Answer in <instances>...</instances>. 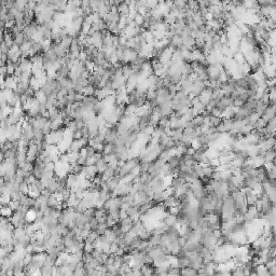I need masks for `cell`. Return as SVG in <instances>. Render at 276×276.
Masks as SVG:
<instances>
[{"label": "cell", "mask_w": 276, "mask_h": 276, "mask_svg": "<svg viewBox=\"0 0 276 276\" xmlns=\"http://www.w3.org/2000/svg\"><path fill=\"white\" fill-rule=\"evenodd\" d=\"M18 188H20V191H21L23 194H28V192H29V185H28L25 180L22 181V182L20 183V187Z\"/></svg>", "instance_id": "3957f363"}, {"label": "cell", "mask_w": 276, "mask_h": 276, "mask_svg": "<svg viewBox=\"0 0 276 276\" xmlns=\"http://www.w3.org/2000/svg\"><path fill=\"white\" fill-rule=\"evenodd\" d=\"M61 114V111L57 108H53V109L49 110V119L52 120V121H54L55 119H56L57 116Z\"/></svg>", "instance_id": "7a4b0ae2"}, {"label": "cell", "mask_w": 276, "mask_h": 276, "mask_svg": "<svg viewBox=\"0 0 276 276\" xmlns=\"http://www.w3.org/2000/svg\"><path fill=\"white\" fill-rule=\"evenodd\" d=\"M119 13L121 16H128L130 15V6L126 5L125 2H121L118 7Z\"/></svg>", "instance_id": "6da1fadb"}, {"label": "cell", "mask_w": 276, "mask_h": 276, "mask_svg": "<svg viewBox=\"0 0 276 276\" xmlns=\"http://www.w3.org/2000/svg\"><path fill=\"white\" fill-rule=\"evenodd\" d=\"M96 161V155H91V156H86L85 157V166H90V165H95Z\"/></svg>", "instance_id": "277c9868"}, {"label": "cell", "mask_w": 276, "mask_h": 276, "mask_svg": "<svg viewBox=\"0 0 276 276\" xmlns=\"http://www.w3.org/2000/svg\"><path fill=\"white\" fill-rule=\"evenodd\" d=\"M83 133L82 130H75L73 132V139H82L83 138Z\"/></svg>", "instance_id": "5b68a950"}]
</instances>
